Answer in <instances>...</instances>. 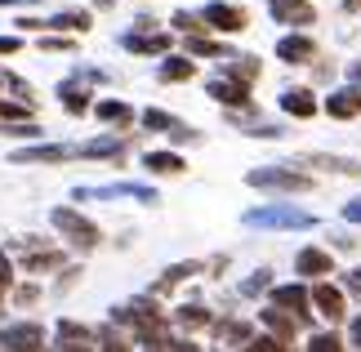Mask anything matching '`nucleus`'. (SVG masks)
<instances>
[{
    "mask_svg": "<svg viewBox=\"0 0 361 352\" xmlns=\"http://www.w3.org/2000/svg\"><path fill=\"white\" fill-rule=\"evenodd\" d=\"M54 228H59V232H63V241H72L76 250H94V245L103 241V232L94 228L85 214H76V210H67V205L54 210Z\"/></svg>",
    "mask_w": 361,
    "mask_h": 352,
    "instance_id": "f257e3e1",
    "label": "nucleus"
},
{
    "mask_svg": "<svg viewBox=\"0 0 361 352\" xmlns=\"http://www.w3.org/2000/svg\"><path fill=\"white\" fill-rule=\"evenodd\" d=\"M250 228H312V214L303 210H250Z\"/></svg>",
    "mask_w": 361,
    "mask_h": 352,
    "instance_id": "f03ea898",
    "label": "nucleus"
},
{
    "mask_svg": "<svg viewBox=\"0 0 361 352\" xmlns=\"http://www.w3.org/2000/svg\"><path fill=\"white\" fill-rule=\"evenodd\" d=\"M0 348L5 352H40L45 348V330L40 326H9V330H0Z\"/></svg>",
    "mask_w": 361,
    "mask_h": 352,
    "instance_id": "7ed1b4c3",
    "label": "nucleus"
},
{
    "mask_svg": "<svg viewBox=\"0 0 361 352\" xmlns=\"http://www.w3.org/2000/svg\"><path fill=\"white\" fill-rule=\"evenodd\" d=\"M250 183H255V188H276V192H308L312 188L303 174H290V170H255Z\"/></svg>",
    "mask_w": 361,
    "mask_h": 352,
    "instance_id": "20e7f679",
    "label": "nucleus"
},
{
    "mask_svg": "<svg viewBox=\"0 0 361 352\" xmlns=\"http://www.w3.org/2000/svg\"><path fill=\"white\" fill-rule=\"evenodd\" d=\"M312 303L322 308V317H330V321L348 317V299H343L335 286H326V281H317V286H312Z\"/></svg>",
    "mask_w": 361,
    "mask_h": 352,
    "instance_id": "39448f33",
    "label": "nucleus"
},
{
    "mask_svg": "<svg viewBox=\"0 0 361 352\" xmlns=\"http://www.w3.org/2000/svg\"><path fill=\"white\" fill-rule=\"evenodd\" d=\"M272 18L276 23H290V27H308L312 23V5L308 0H268Z\"/></svg>",
    "mask_w": 361,
    "mask_h": 352,
    "instance_id": "423d86ee",
    "label": "nucleus"
},
{
    "mask_svg": "<svg viewBox=\"0 0 361 352\" xmlns=\"http://www.w3.org/2000/svg\"><path fill=\"white\" fill-rule=\"evenodd\" d=\"M201 18L210 23V27H219V32H241V27L250 23L245 9H237V5H205Z\"/></svg>",
    "mask_w": 361,
    "mask_h": 352,
    "instance_id": "0eeeda50",
    "label": "nucleus"
},
{
    "mask_svg": "<svg viewBox=\"0 0 361 352\" xmlns=\"http://www.w3.org/2000/svg\"><path fill=\"white\" fill-rule=\"evenodd\" d=\"M272 308H290L299 321L308 317V308H312V290H303V286H281V290H272Z\"/></svg>",
    "mask_w": 361,
    "mask_h": 352,
    "instance_id": "6e6552de",
    "label": "nucleus"
},
{
    "mask_svg": "<svg viewBox=\"0 0 361 352\" xmlns=\"http://www.w3.org/2000/svg\"><path fill=\"white\" fill-rule=\"evenodd\" d=\"M312 40L308 36H286V40H276V59L281 63H312Z\"/></svg>",
    "mask_w": 361,
    "mask_h": 352,
    "instance_id": "1a4fd4ad",
    "label": "nucleus"
},
{
    "mask_svg": "<svg viewBox=\"0 0 361 352\" xmlns=\"http://www.w3.org/2000/svg\"><path fill=\"white\" fill-rule=\"evenodd\" d=\"M210 98H219V103H228V107H250V90L241 85V80H210Z\"/></svg>",
    "mask_w": 361,
    "mask_h": 352,
    "instance_id": "9d476101",
    "label": "nucleus"
},
{
    "mask_svg": "<svg viewBox=\"0 0 361 352\" xmlns=\"http://www.w3.org/2000/svg\"><path fill=\"white\" fill-rule=\"evenodd\" d=\"M143 125H147V130H165V134H174L178 143H192V138H197V134H192L183 121L165 116V111H143Z\"/></svg>",
    "mask_w": 361,
    "mask_h": 352,
    "instance_id": "9b49d317",
    "label": "nucleus"
},
{
    "mask_svg": "<svg viewBox=\"0 0 361 352\" xmlns=\"http://www.w3.org/2000/svg\"><path fill=\"white\" fill-rule=\"evenodd\" d=\"M121 45L125 49H134V54H161V49H170V36L165 32H147V36H121Z\"/></svg>",
    "mask_w": 361,
    "mask_h": 352,
    "instance_id": "f8f14e48",
    "label": "nucleus"
},
{
    "mask_svg": "<svg viewBox=\"0 0 361 352\" xmlns=\"http://www.w3.org/2000/svg\"><path fill=\"white\" fill-rule=\"evenodd\" d=\"M326 111H330L335 121H348V116H357V111H361V90H339V94L326 103Z\"/></svg>",
    "mask_w": 361,
    "mask_h": 352,
    "instance_id": "ddd939ff",
    "label": "nucleus"
},
{
    "mask_svg": "<svg viewBox=\"0 0 361 352\" xmlns=\"http://www.w3.org/2000/svg\"><path fill=\"white\" fill-rule=\"evenodd\" d=\"M295 267H299V277H326L330 272V255L326 250H299Z\"/></svg>",
    "mask_w": 361,
    "mask_h": 352,
    "instance_id": "4468645a",
    "label": "nucleus"
},
{
    "mask_svg": "<svg viewBox=\"0 0 361 352\" xmlns=\"http://www.w3.org/2000/svg\"><path fill=\"white\" fill-rule=\"evenodd\" d=\"M281 107L290 111V116H312V111H317V98H312V90H286Z\"/></svg>",
    "mask_w": 361,
    "mask_h": 352,
    "instance_id": "2eb2a0df",
    "label": "nucleus"
},
{
    "mask_svg": "<svg viewBox=\"0 0 361 352\" xmlns=\"http://www.w3.org/2000/svg\"><path fill=\"white\" fill-rule=\"evenodd\" d=\"M59 94H63V103H67V111H72V116H80V111H90V90H85V85L67 80V85H59Z\"/></svg>",
    "mask_w": 361,
    "mask_h": 352,
    "instance_id": "dca6fc26",
    "label": "nucleus"
},
{
    "mask_svg": "<svg viewBox=\"0 0 361 352\" xmlns=\"http://www.w3.org/2000/svg\"><path fill=\"white\" fill-rule=\"evenodd\" d=\"M303 165H322V170H335V174H357V170H361L357 161H343V157H326V152H317V157H303Z\"/></svg>",
    "mask_w": 361,
    "mask_h": 352,
    "instance_id": "f3484780",
    "label": "nucleus"
},
{
    "mask_svg": "<svg viewBox=\"0 0 361 352\" xmlns=\"http://www.w3.org/2000/svg\"><path fill=\"white\" fill-rule=\"evenodd\" d=\"M174 321H178L183 330H201V326H210V312H205V308H197V303H183V308L174 312Z\"/></svg>",
    "mask_w": 361,
    "mask_h": 352,
    "instance_id": "a211bd4d",
    "label": "nucleus"
},
{
    "mask_svg": "<svg viewBox=\"0 0 361 352\" xmlns=\"http://www.w3.org/2000/svg\"><path fill=\"white\" fill-rule=\"evenodd\" d=\"M143 165H147V170H157V174H178V170H183V161H178L174 152H147Z\"/></svg>",
    "mask_w": 361,
    "mask_h": 352,
    "instance_id": "6ab92c4d",
    "label": "nucleus"
},
{
    "mask_svg": "<svg viewBox=\"0 0 361 352\" xmlns=\"http://www.w3.org/2000/svg\"><path fill=\"white\" fill-rule=\"evenodd\" d=\"M192 272H201V263H174V267H165V277L157 281V294H165V290H174L183 277H192Z\"/></svg>",
    "mask_w": 361,
    "mask_h": 352,
    "instance_id": "aec40b11",
    "label": "nucleus"
},
{
    "mask_svg": "<svg viewBox=\"0 0 361 352\" xmlns=\"http://www.w3.org/2000/svg\"><path fill=\"white\" fill-rule=\"evenodd\" d=\"M45 27H72V32H85V27H90V13L85 9H59Z\"/></svg>",
    "mask_w": 361,
    "mask_h": 352,
    "instance_id": "412c9836",
    "label": "nucleus"
},
{
    "mask_svg": "<svg viewBox=\"0 0 361 352\" xmlns=\"http://www.w3.org/2000/svg\"><path fill=\"white\" fill-rule=\"evenodd\" d=\"M263 326H268V330L276 334V339H290V334L299 330V321H290V317H281V312L272 308V312H263Z\"/></svg>",
    "mask_w": 361,
    "mask_h": 352,
    "instance_id": "4be33fe9",
    "label": "nucleus"
},
{
    "mask_svg": "<svg viewBox=\"0 0 361 352\" xmlns=\"http://www.w3.org/2000/svg\"><path fill=\"white\" fill-rule=\"evenodd\" d=\"M94 339H99V348H103V352H130V339H125L116 326H103L99 334H94Z\"/></svg>",
    "mask_w": 361,
    "mask_h": 352,
    "instance_id": "5701e85b",
    "label": "nucleus"
},
{
    "mask_svg": "<svg viewBox=\"0 0 361 352\" xmlns=\"http://www.w3.org/2000/svg\"><path fill=\"white\" fill-rule=\"evenodd\" d=\"M192 72H197V67L188 59H165L161 63V80H192Z\"/></svg>",
    "mask_w": 361,
    "mask_h": 352,
    "instance_id": "b1692460",
    "label": "nucleus"
},
{
    "mask_svg": "<svg viewBox=\"0 0 361 352\" xmlns=\"http://www.w3.org/2000/svg\"><path fill=\"white\" fill-rule=\"evenodd\" d=\"M59 263H63L59 250H36V255L27 259V272H49V267H59Z\"/></svg>",
    "mask_w": 361,
    "mask_h": 352,
    "instance_id": "393cba45",
    "label": "nucleus"
},
{
    "mask_svg": "<svg viewBox=\"0 0 361 352\" xmlns=\"http://www.w3.org/2000/svg\"><path fill=\"white\" fill-rule=\"evenodd\" d=\"M228 76H237V80H241V76H245V80H255V76H259V63H255V59H232V63H228Z\"/></svg>",
    "mask_w": 361,
    "mask_h": 352,
    "instance_id": "a878e982",
    "label": "nucleus"
},
{
    "mask_svg": "<svg viewBox=\"0 0 361 352\" xmlns=\"http://www.w3.org/2000/svg\"><path fill=\"white\" fill-rule=\"evenodd\" d=\"M99 121H130V107L125 103H99Z\"/></svg>",
    "mask_w": 361,
    "mask_h": 352,
    "instance_id": "bb28decb",
    "label": "nucleus"
},
{
    "mask_svg": "<svg viewBox=\"0 0 361 352\" xmlns=\"http://www.w3.org/2000/svg\"><path fill=\"white\" fill-rule=\"evenodd\" d=\"M308 352H343V344L335 339V334H317V339L308 344Z\"/></svg>",
    "mask_w": 361,
    "mask_h": 352,
    "instance_id": "cd10ccee",
    "label": "nucleus"
},
{
    "mask_svg": "<svg viewBox=\"0 0 361 352\" xmlns=\"http://www.w3.org/2000/svg\"><path fill=\"white\" fill-rule=\"evenodd\" d=\"M250 352H295V348H286L281 339H250Z\"/></svg>",
    "mask_w": 361,
    "mask_h": 352,
    "instance_id": "c85d7f7f",
    "label": "nucleus"
},
{
    "mask_svg": "<svg viewBox=\"0 0 361 352\" xmlns=\"http://www.w3.org/2000/svg\"><path fill=\"white\" fill-rule=\"evenodd\" d=\"M192 54H224V49H219L214 45V40H205V36H192V45H188Z\"/></svg>",
    "mask_w": 361,
    "mask_h": 352,
    "instance_id": "c756f323",
    "label": "nucleus"
},
{
    "mask_svg": "<svg viewBox=\"0 0 361 352\" xmlns=\"http://www.w3.org/2000/svg\"><path fill=\"white\" fill-rule=\"evenodd\" d=\"M174 27H183V32H197V18H192V13H174Z\"/></svg>",
    "mask_w": 361,
    "mask_h": 352,
    "instance_id": "7c9ffc66",
    "label": "nucleus"
},
{
    "mask_svg": "<svg viewBox=\"0 0 361 352\" xmlns=\"http://www.w3.org/2000/svg\"><path fill=\"white\" fill-rule=\"evenodd\" d=\"M9 281H13V277H9V259H5V255H0V290H5V286H9Z\"/></svg>",
    "mask_w": 361,
    "mask_h": 352,
    "instance_id": "2f4dec72",
    "label": "nucleus"
},
{
    "mask_svg": "<svg viewBox=\"0 0 361 352\" xmlns=\"http://www.w3.org/2000/svg\"><path fill=\"white\" fill-rule=\"evenodd\" d=\"M59 352H94L90 344H72V339H67V344H59Z\"/></svg>",
    "mask_w": 361,
    "mask_h": 352,
    "instance_id": "473e14b6",
    "label": "nucleus"
},
{
    "mask_svg": "<svg viewBox=\"0 0 361 352\" xmlns=\"http://www.w3.org/2000/svg\"><path fill=\"white\" fill-rule=\"evenodd\" d=\"M348 290H353L357 299H361V267H357V272H348Z\"/></svg>",
    "mask_w": 361,
    "mask_h": 352,
    "instance_id": "72a5a7b5",
    "label": "nucleus"
},
{
    "mask_svg": "<svg viewBox=\"0 0 361 352\" xmlns=\"http://www.w3.org/2000/svg\"><path fill=\"white\" fill-rule=\"evenodd\" d=\"M343 219H357V223H361V201H353V205H343Z\"/></svg>",
    "mask_w": 361,
    "mask_h": 352,
    "instance_id": "f704fd0d",
    "label": "nucleus"
},
{
    "mask_svg": "<svg viewBox=\"0 0 361 352\" xmlns=\"http://www.w3.org/2000/svg\"><path fill=\"white\" fill-rule=\"evenodd\" d=\"M13 49H18V40H13V36H0V54H13Z\"/></svg>",
    "mask_w": 361,
    "mask_h": 352,
    "instance_id": "c9c22d12",
    "label": "nucleus"
},
{
    "mask_svg": "<svg viewBox=\"0 0 361 352\" xmlns=\"http://www.w3.org/2000/svg\"><path fill=\"white\" fill-rule=\"evenodd\" d=\"M348 9H361V0H348Z\"/></svg>",
    "mask_w": 361,
    "mask_h": 352,
    "instance_id": "e433bc0d",
    "label": "nucleus"
},
{
    "mask_svg": "<svg viewBox=\"0 0 361 352\" xmlns=\"http://www.w3.org/2000/svg\"><path fill=\"white\" fill-rule=\"evenodd\" d=\"M353 76H357V80H361V63H357V67H353Z\"/></svg>",
    "mask_w": 361,
    "mask_h": 352,
    "instance_id": "4c0bfd02",
    "label": "nucleus"
},
{
    "mask_svg": "<svg viewBox=\"0 0 361 352\" xmlns=\"http://www.w3.org/2000/svg\"><path fill=\"white\" fill-rule=\"evenodd\" d=\"M0 85H5V76H0Z\"/></svg>",
    "mask_w": 361,
    "mask_h": 352,
    "instance_id": "58836bf2",
    "label": "nucleus"
}]
</instances>
